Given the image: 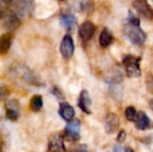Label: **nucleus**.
Segmentation results:
<instances>
[{"instance_id": "obj_14", "label": "nucleus", "mask_w": 153, "mask_h": 152, "mask_svg": "<svg viewBox=\"0 0 153 152\" xmlns=\"http://www.w3.org/2000/svg\"><path fill=\"white\" fill-rule=\"evenodd\" d=\"M60 23L67 30H73L76 25V18L70 13H62L60 16Z\"/></svg>"}, {"instance_id": "obj_8", "label": "nucleus", "mask_w": 153, "mask_h": 152, "mask_svg": "<svg viewBox=\"0 0 153 152\" xmlns=\"http://www.w3.org/2000/svg\"><path fill=\"white\" fill-rule=\"evenodd\" d=\"M133 6L137 13L143 17L147 19H152L153 17V9L147 0H134L133 2Z\"/></svg>"}, {"instance_id": "obj_16", "label": "nucleus", "mask_w": 153, "mask_h": 152, "mask_svg": "<svg viewBox=\"0 0 153 152\" xmlns=\"http://www.w3.org/2000/svg\"><path fill=\"white\" fill-rule=\"evenodd\" d=\"M108 92L112 99L119 100L123 97V88L120 84V82H108Z\"/></svg>"}, {"instance_id": "obj_29", "label": "nucleus", "mask_w": 153, "mask_h": 152, "mask_svg": "<svg viewBox=\"0 0 153 152\" xmlns=\"http://www.w3.org/2000/svg\"><path fill=\"white\" fill-rule=\"evenodd\" d=\"M149 106H150V108L153 110V99H150V101H149Z\"/></svg>"}, {"instance_id": "obj_25", "label": "nucleus", "mask_w": 153, "mask_h": 152, "mask_svg": "<svg viewBox=\"0 0 153 152\" xmlns=\"http://www.w3.org/2000/svg\"><path fill=\"white\" fill-rule=\"evenodd\" d=\"M126 131L125 130H121L119 132L117 137V141L118 142H124L125 140H126Z\"/></svg>"}, {"instance_id": "obj_9", "label": "nucleus", "mask_w": 153, "mask_h": 152, "mask_svg": "<svg viewBox=\"0 0 153 152\" xmlns=\"http://www.w3.org/2000/svg\"><path fill=\"white\" fill-rule=\"evenodd\" d=\"M120 125V120L117 115L114 113H109L105 119V131L108 134L116 133Z\"/></svg>"}, {"instance_id": "obj_4", "label": "nucleus", "mask_w": 153, "mask_h": 152, "mask_svg": "<svg viewBox=\"0 0 153 152\" xmlns=\"http://www.w3.org/2000/svg\"><path fill=\"white\" fill-rule=\"evenodd\" d=\"M80 120L73 119L68 122L64 130V138L67 142H78L81 138L80 136Z\"/></svg>"}, {"instance_id": "obj_11", "label": "nucleus", "mask_w": 153, "mask_h": 152, "mask_svg": "<svg viewBox=\"0 0 153 152\" xmlns=\"http://www.w3.org/2000/svg\"><path fill=\"white\" fill-rule=\"evenodd\" d=\"M72 7L76 12L91 13L94 9V3L92 0H73Z\"/></svg>"}, {"instance_id": "obj_3", "label": "nucleus", "mask_w": 153, "mask_h": 152, "mask_svg": "<svg viewBox=\"0 0 153 152\" xmlns=\"http://www.w3.org/2000/svg\"><path fill=\"white\" fill-rule=\"evenodd\" d=\"M1 22L2 27L7 31L14 30L20 25V18L14 11H2Z\"/></svg>"}, {"instance_id": "obj_23", "label": "nucleus", "mask_w": 153, "mask_h": 152, "mask_svg": "<svg viewBox=\"0 0 153 152\" xmlns=\"http://www.w3.org/2000/svg\"><path fill=\"white\" fill-rule=\"evenodd\" d=\"M5 106H6V109L18 110V108H19V103L16 100H8L5 103Z\"/></svg>"}, {"instance_id": "obj_15", "label": "nucleus", "mask_w": 153, "mask_h": 152, "mask_svg": "<svg viewBox=\"0 0 153 152\" xmlns=\"http://www.w3.org/2000/svg\"><path fill=\"white\" fill-rule=\"evenodd\" d=\"M135 127L141 131H144L151 127V120L144 112H138L137 118L135 120Z\"/></svg>"}, {"instance_id": "obj_30", "label": "nucleus", "mask_w": 153, "mask_h": 152, "mask_svg": "<svg viewBox=\"0 0 153 152\" xmlns=\"http://www.w3.org/2000/svg\"><path fill=\"white\" fill-rule=\"evenodd\" d=\"M152 90H153V79H152Z\"/></svg>"}, {"instance_id": "obj_26", "label": "nucleus", "mask_w": 153, "mask_h": 152, "mask_svg": "<svg viewBox=\"0 0 153 152\" xmlns=\"http://www.w3.org/2000/svg\"><path fill=\"white\" fill-rule=\"evenodd\" d=\"M52 93H53L57 99H65V97H64V95L62 94V92H61V91L59 90V89L56 88V87H54V88H53Z\"/></svg>"}, {"instance_id": "obj_24", "label": "nucleus", "mask_w": 153, "mask_h": 152, "mask_svg": "<svg viewBox=\"0 0 153 152\" xmlns=\"http://www.w3.org/2000/svg\"><path fill=\"white\" fill-rule=\"evenodd\" d=\"M69 152H89L87 150L86 145H78V146H74L70 149Z\"/></svg>"}, {"instance_id": "obj_27", "label": "nucleus", "mask_w": 153, "mask_h": 152, "mask_svg": "<svg viewBox=\"0 0 153 152\" xmlns=\"http://www.w3.org/2000/svg\"><path fill=\"white\" fill-rule=\"evenodd\" d=\"M111 152H125L124 151V148H122L121 146H118V145H115L113 147V150Z\"/></svg>"}, {"instance_id": "obj_10", "label": "nucleus", "mask_w": 153, "mask_h": 152, "mask_svg": "<svg viewBox=\"0 0 153 152\" xmlns=\"http://www.w3.org/2000/svg\"><path fill=\"white\" fill-rule=\"evenodd\" d=\"M95 25L91 22H84L79 27V36L83 42L90 40L95 32Z\"/></svg>"}, {"instance_id": "obj_5", "label": "nucleus", "mask_w": 153, "mask_h": 152, "mask_svg": "<svg viewBox=\"0 0 153 152\" xmlns=\"http://www.w3.org/2000/svg\"><path fill=\"white\" fill-rule=\"evenodd\" d=\"M13 11L19 17L25 18L31 14L34 9L33 0H13Z\"/></svg>"}, {"instance_id": "obj_18", "label": "nucleus", "mask_w": 153, "mask_h": 152, "mask_svg": "<svg viewBox=\"0 0 153 152\" xmlns=\"http://www.w3.org/2000/svg\"><path fill=\"white\" fill-rule=\"evenodd\" d=\"M11 40H12V37L10 33H5L1 37L0 39V53L2 55L5 54L11 46Z\"/></svg>"}, {"instance_id": "obj_19", "label": "nucleus", "mask_w": 153, "mask_h": 152, "mask_svg": "<svg viewBox=\"0 0 153 152\" xmlns=\"http://www.w3.org/2000/svg\"><path fill=\"white\" fill-rule=\"evenodd\" d=\"M30 107L33 112H39L43 107V100H42L41 96H39V95L33 96L30 99Z\"/></svg>"}, {"instance_id": "obj_2", "label": "nucleus", "mask_w": 153, "mask_h": 152, "mask_svg": "<svg viewBox=\"0 0 153 152\" xmlns=\"http://www.w3.org/2000/svg\"><path fill=\"white\" fill-rule=\"evenodd\" d=\"M141 58L134 56L132 55H127L123 58V64L126 68V73L128 77L137 78L142 74L140 68Z\"/></svg>"}, {"instance_id": "obj_28", "label": "nucleus", "mask_w": 153, "mask_h": 152, "mask_svg": "<svg viewBox=\"0 0 153 152\" xmlns=\"http://www.w3.org/2000/svg\"><path fill=\"white\" fill-rule=\"evenodd\" d=\"M11 3H13V0H1V5L2 6H7Z\"/></svg>"}, {"instance_id": "obj_13", "label": "nucleus", "mask_w": 153, "mask_h": 152, "mask_svg": "<svg viewBox=\"0 0 153 152\" xmlns=\"http://www.w3.org/2000/svg\"><path fill=\"white\" fill-rule=\"evenodd\" d=\"M58 113H59L60 116L66 122L72 121L74 117V115H75L74 108L66 102L60 103Z\"/></svg>"}, {"instance_id": "obj_21", "label": "nucleus", "mask_w": 153, "mask_h": 152, "mask_svg": "<svg viewBox=\"0 0 153 152\" xmlns=\"http://www.w3.org/2000/svg\"><path fill=\"white\" fill-rule=\"evenodd\" d=\"M6 118L9 119L10 121H16L19 117V114L17 110L14 109H6Z\"/></svg>"}, {"instance_id": "obj_31", "label": "nucleus", "mask_w": 153, "mask_h": 152, "mask_svg": "<svg viewBox=\"0 0 153 152\" xmlns=\"http://www.w3.org/2000/svg\"><path fill=\"white\" fill-rule=\"evenodd\" d=\"M59 1H64V0H59Z\"/></svg>"}, {"instance_id": "obj_1", "label": "nucleus", "mask_w": 153, "mask_h": 152, "mask_svg": "<svg viewBox=\"0 0 153 152\" xmlns=\"http://www.w3.org/2000/svg\"><path fill=\"white\" fill-rule=\"evenodd\" d=\"M124 34L134 45L142 47L145 43L146 33L141 29L140 25H134L127 22L124 27Z\"/></svg>"}, {"instance_id": "obj_12", "label": "nucleus", "mask_w": 153, "mask_h": 152, "mask_svg": "<svg viewBox=\"0 0 153 152\" xmlns=\"http://www.w3.org/2000/svg\"><path fill=\"white\" fill-rule=\"evenodd\" d=\"M91 99L89 95L88 90H82L81 91L80 97L78 99V107L80 108V109L85 113V114H91Z\"/></svg>"}, {"instance_id": "obj_22", "label": "nucleus", "mask_w": 153, "mask_h": 152, "mask_svg": "<svg viewBox=\"0 0 153 152\" xmlns=\"http://www.w3.org/2000/svg\"><path fill=\"white\" fill-rule=\"evenodd\" d=\"M127 22L134 24V25H140V20L138 17H136V15H134L131 11H129L128 13V18H127Z\"/></svg>"}, {"instance_id": "obj_20", "label": "nucleus", "mask_w": 153, "mask_h": 152, "mask_svg": "<svg viewBox=\"0 0 153 152\" xmlns=\"http://www.w3.org/2000/svg\"><path fill=\"white\" fill-rule=\"evenodd\" d=\"M137 111L136 109L134 108V107H128L126 108V112H125V116L126 117V119L128 121H131V122H135L136 118H137Z\"/></svg>"}, {"instance_id": "obj_6", "label": "nucleus", "mask_w": 153, "mask_h": 152, "mask_svg": "<svg viewBox=\"0 0 153 152\" xmlns=\"http://www.w3.org/2000/svg\"><path fill=\"white\" fill-rule=\"evenodd\" d=\"M65 138L61 133H54L48 138V150L50 152H65Z\"/></svg>"}, {"instance_id": "obj_7", "label": "nucleus", "mask_w": 153, "mask_h": 152, "mask_svg": "<svg viewBox=\"0 0 153 152\" xmlns=\"http://www.w3.org/2000/svg\"><path fill=\"white\" fill-rule=\"evenodd\" d=\"M74 52V39L70 35H65L60 45V53L64 59H69Z\"/></svg>"}, {"instance_id": "obj_17", "label": "nucleus", "mask_w": 153, "mask_h": 152, "mask_svg": "<svg viewBox=\"0 0 153 152\" xmlns=\"http://www.w3.org/2000/svg\"><path fill=\"white\" fill-rule=\"evenodd\" d=\"M112 34L110 33L109 30L106 27L104 28V30L101 31L100 35V39H99V41H100V45L102 47H108L111 42H112Z\"/></svg>"}]
</instances>
